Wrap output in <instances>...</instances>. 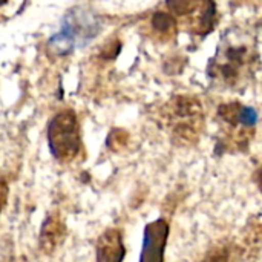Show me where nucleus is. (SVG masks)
Here are the masks:
<instances>
[{"label":"nucleus","mask_w":262,"mask_h":262,"mask_svg":"<svg viewBox=\"0 0 262 262\" xmlns=\"http://www.w3.org/2000/svg\"><path fill=\"white\" fill-rule=\"evenodd\" d=\"M5 2H6V0H0V6H2V5H3Z\"/></svg>","instance_id":"11"},{"label":"nucleus","mask_w":262,"mask_h":262,"mask_svg":"<svg viewBox=\"0 0 262 262\" xmlns=\"http://www.w3.org/2000/svg\"><path fill=\"white\" fill-rule=\"evenodd\" d=\"M98 21L89 12L74 9L66 14L60 31L52 35L49 46L60 55L71 52L75 46H83L98 32Z\"/></svg>","instance_id":"2"},{"label":"nucleus","mask_w":262,"mask_h":262,"mask_svg":"<svg viewBox=\"0 0 262 262\" xmlns=\"http://www.w3.org/2000/svg\"><path fill=\"white\" fill-rule=\"evenodd\" d=\"M220 115L226 123L241 127H253L258 121V112L241 104H227L220 107Z\"/></svg>","instance_id":"6"},{"label":"nucleus","mask_w":262,"mask_h":262,"mask_svg":"<svg viewBox=\"0 0 262 262\" xmlns=\"http://www.w3.org/2000/svg\"><path fill=\"white\" fill-rule=\"evenodd\" d=\"M66 238V226L58 212H49L41 224L38 247L45 255H52Z\"/></svg>","instance_id":"4"},{"label":"nucleus","mask_w":262,"mask_h":262,"mask_svg":"<svg viewBox=\"0 0 262 262\" xmlns=\"http://www.w3.org/2000/svg\"><path fill=\"white\" fill-rule=\"evenodd\" d=\"M152 23H154V26L158 31L166 32V34H169L175 28V25H177L175 18L170 14H167V12H157L154 15V18H152Z\"/></svg>","instance_id":"7"},{"label":"nucleus","mask_w":262,"mask_h":262,"mask_svg":"<svg viewBox=\"0 0 262 262\" xmlns=\"http://www.w3.org/2000/svg\"><path fill=\"white\" fill-rule=\"evenodd\" d=\"M167 238H169V223L164 218H158L149 223L144 227L140 262H164Z\"/></svg>","instance_id":"3"},{"label":"nucleus","mask_w":262,"mask_h":262,"mask_svg":"<svg viewBox=\"0 0 262 262\" xmlns=\"http://www.w3.org/2000/svg\"><path fill=\"white\" fill-rule=\"evenodd\" d=\"M201 262H230V255H229L227 249L220 247V249L209 252Z\"/></svg>","instance_id":"8"},{"label":"nucleus","mask_w":262,"mask_h":262,"mask_svg":"<svg viewBox=\"0 0 262 262\" xmlns=\"http://www.w3.org/2000/svg\"><path fill=\"white\" fill-rule=\"evenodd\" d=\"M8 193H9L8 183L3 178H0V213H2V210H3V207H5V204L8 201Z\"/></svg>","instance_id":"9"},{"label":"nucleus","mask_w":262,"mask_h":262,"mask_svg":"<svg viewBox=\"0 0 262 262\" xmlns=\"http://www.w3.org/2000/svg\"><path fill=\"white\" fill-rule=\"evenodd\" d=\"M126 249L118 229H106L95 244V262H123Z\"/></svg>","instance_id":"5"},{"label":"nucleus","mask_w":262,"mask_h":262,"mask_svg":"<svg viewBox=\"0 0 262 262\" xmlns=\"http://www.w3.org/2000/svg\"><path fill=\"white\" fill-rule=\"evenodd\" d=\"M48 146L52 157L60 163H69L81 150V134L77 115L64 109L54 115L48 124Z\"/></svg>","instance_id":"1"},{"label":"nucleus","mask_w":262,"mask_h":262,"mask_svg":"<svg viewBox=\"0 0 262 262\" xmlns=\"http://www.w3.org/2000/svg\"><path fill=\"white\" fill-rule=\"evenodd\" d=\"M255 181H256V184H258V189L262 192V167L255 173Z\"/></svg>","instance_id":"10"}]
</instances>
